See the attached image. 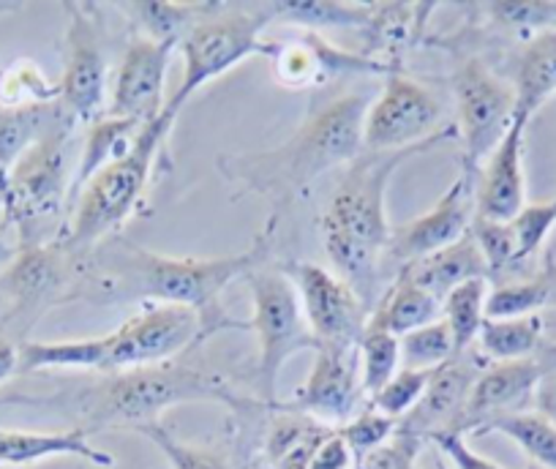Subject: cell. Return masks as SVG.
<instances>
[{
  "label": "cell",
  "mask_w": 556,
  "mask_h": 469,
  "mask_svg": "<svg viewBox=\"0 0 556 469\" xmlns=\"http://www.w3.org/2000/svg\"><path fill=\"white\" fill-rule=\"evenodd\" d=\"M434 9L429 3H374L371 23L363 30L366 47L361 52L393 74H401L406 68V52L424 39Z\"/></svg>",
  "instance_id": "603a6c76"
},
{
  "label": "cell",
  "mask_w": 556,
  "mask_h": 469,
  "mask_svg": "<svg viewBox=\"0 0 556 469\" xmlns=\"http://www.w3.org/2000/svg\"><path fill=\"white\" fill-rule=\"evenodd\" d=\"M453 137L456 126L447 124L437 137L404 151H363L328 197V205L319 218L325 254L333 263V274L341 276L366 303L368 317L393 281V268H390L393 227L388 221L390 180L401 164L429 153L431 148Z\"/></svg>",
  "instance_id": "7a4b0ae2"
},
{
  "label": "cell",
  "mask_w": 556,
  "mask_h": 469,
  "mask_svg": "<svg viewBox=\"0 0 556 469\" xmlns=\"http://www.w3.org/2000/svg\"><path fill=\"white\" fill-rule=\"evenodd\" d=\"M431 375H434V371L404 369V366H401L393 375V380H390L382 391H377L368 398V404L399 423V420H404L406 415L417 407V402L424 398L426 388H429L431 382Z\"/></svg>",
  "instance_id": "ab89813d"
},
{
  "label": "cell",
  "mask_w": 556,
  "mask_h": 469,
  "mask_svg": "<svg viewBox=\"0 0 556 469\" xmlns=\"http://www.w3.org/2000/svg\"><path fill=\"white\" fill-rule=\"evenodd\" d=\"M510 224L518 241V263H527L545 246L548 234L556 229V197L548 202H532V205L527 202Z\"/></svg>",
  "instance_id": "ee69618b"
},
{
  "label": "cell",
  "mask_w": 556,
  "mask_h": 469,
  "mask_svg": "<svg viewBox=\"0 0 556 469\" xmlns=\"http://www.w3.org/2000/svg\"><path fill=\"white\" fill-rule=\"evenodd\" d=\"M527 469H545V467H538V464H527Z\"/></svg>",
  "instance_id": "f5cc1de1"
},
{
  "label": "cell",
  "mask_w": 556,
  "mask_h": 469,
  "mask_svg": "<svg viewBox=\"0 0 556 469\" xmlns=\"http://www.w3.org/2000/svg\"><path fill=\"white\" fill-rule=\"evenodd\" d=\"M63 77L58 83V104L77 124H93L106 112L110 99V63H106L104 25L99 7L63 3Z\"/></svg>",
  "instance_id": "7c38bea8"
},
{
  "label": "cell",
  "mask_w": 556,
  "mask_h": 469,
  "mask_svg": "<svg viewBox=\"0 0 556 469\" xmlns=\"http://www.w3.org/2000/svg\"><path fill=\"white\" fill-rule=\"evenodd\" d=\"M361 382L363 393H366V402L377 391H382L390 380H393L395 371L401 369V344L399 335L388 333V330H371L366 328L361 344Z\"/></svg>",
  "instance_id": "8d00e7d4"
},
{
  "label": "cell",
  "mask_w": 556,
  "mask_h": 469,
  "mask_svg": "<svg viewBox=\"0 0 556 469\" xmlns=\"http://www.w3.org/2000/svg\"><path fill=\"white\" fill-rule=\"evenodd\" d=\"M510 85L516 90V117L532 124L545 101L556 96V28L518 41Z\"/></svg>",
  "instance_id": "cb8c5ba5"
},
{
  "label": "cell",
  "mask_w": 556,
  "mask_h": 469,
  "mask_svg": "<svg viewBox=\"0 0 556 469\" xmlns=\"http://www.w3.org/2000/svg\"><path fill=\"white\" fill-rule=\"evenodd\" d=\"M50 458H79L93 467L112 469L115 456L90 442L79 429L68 431H20L0 429V469H23Z\"/></svg>",
  "instance_id": "7402d4cb"
},
{
  "label": "cell",
  "mask_w": 556,
  "mask_h": 469,
  "mask_svg": "<svg viewBox=\"0 0 556 469\" xmlns=\"http://www.w3.org/2000/svg\"><path fill=\"white\" fill-rule=\"evenodd\" d=\"M265 61L270 63L273 77L278 85L290 90L303 88H323L333 77L341 74H377V77H390V68L382 63L371 61L357 50H344L325 39L323 34H308L303 30L298 39L290 41H270Z\"/></svg>",
  "instance_id": "ac0fdd59"
},
{
  "label": "cell",
  "mask_w": 556,
  "mask_h": 469,
  "mask_svg": "<svg viewBox=\"0 0 556 469\" xmlns=\"http://www.w3.org/2000/svg\"><path fill=\"white\" fill-rule=\"evenodd\" d=\"M456 99V137L462 140V169L478 175L516 117V90L485 58L458 55L451 74Z\"/></svg>",
  "instance_id": "8fae6325"
},
{
  "label": "cell",
  "mask_w": 556,
  "mask_h": 469,
  "mask_svg": "<svg viewBox=\"0 0 556 469\" xmlns=\"http://www.w3.org/2000/svg\"><path fill=\"white\" fill-rule=\"evenodd\" d=\"M0 207H3V200H0ZM14 257H17V249L9 246L7 238H3V232H0V268H7Z\"/></svg>",
  "instance_id": "c3c4849f"
},
{
  "label": "cell",
  "mask_w": 556,
  "mask_h": 469,
  "mask_svg": "<svg viewBox=\"0 0 556 469\" xmlns=\"http://www.w3.org/2000/svg\"><path fill=\"white\" fill-rule=\"evenodd\" d=\"M434 469H447V467H445V458H437V461H434Z\"/></svg>",
  "instance_id": "816d5d0a"
},
{
  "label": "cell",
  "mask_w": 556,
  "mask_h": 469,
  "mask_svg": "<svg viewBox=\"0 0 556 469\" xmlns=\"http://www.w3.org/2000/svg\"><path fill=\"white\" fill-rule=\"evenodd\" d=\"M424 451V442L395 431L390 442L371 451L368 456L357 458L355 469H417V456Z\"/></svg>",
  "instance_id": "f6af8a7d"
},
{
  "label": "cell",
  "mask_w": 556,
  "mask_h": 469,
  "mask_svg": "<svg viewBox=\"0 0 556 469\" xmlns=\"http://www.w3.org/2000/svg\"><path fill=\"white\" fill-rule=\"evenodd\" d=\"M117 12L128 20L131 34L162 45L180 47L191 28L213 9V3H162V0H137L117 3Z\"/></svg>",
  "instance_id": "f1b7e54d"
},
{
  "label": "cell",
  "mask_w": 556,
  "mask_h": 469,
  "mask_svg": "<svg viewBox=\"0 0 556 469\" xmlns=\"http://www.w3.org/2000/svg\"><path fill=\"white\" fill-rule=\"evenodd\" d=\"M79 301V257L58 238L17 249L0 270V339L23 344L28 330L63 303Z\"/></svg>",
  "instance_id": "30bf717a"
},
{
  "label": "cell",
  "mask_w": 556,
  "mask_h": 469,
  "mask_svg": "<svg viewBox=\"0 0 556 469\" xmlns=\"http://www.w3.org/2000/svg\"><path fill=\"white\" fill-rule=\"evenodd\" d=\"M445 106L431 88L406 77V72L384 77L382 90L368 104L363 124V151H404L440 135Z\"/></svg>",
  "instance_id": "4fadbf2b"
},
{
  "label": "cell",
  "mask_w": 556,
  "mask_h": 469,
  "mask_svg": "<svg viewBox=\"0 0 556 469\" xmlns=\"http://www.w3.org/2000/svg\"><path fill=\"white\" fill-rule=\"evenodd\" d=\"M200 346V319L184 306L142 303L137 314L106 335L72 341H23L17 375L39 371H115L173 364L180 352Z\"/></svg>",
  "instance_id": "5b68a950"
},
{
  "label": "cell",
  "mask_w": 556,
  "mask_h": 469,
  "mask_svg": "<svg viewBox=\"0 0 556 469\" xmlns=\"http://www.w3.org/2000/svg\"><path fill=\"white\" fill-rule=\"evenodd\" d=\"M371 101L363 93H341L323 101L276 148L227 153L218 159V173L235 191L260 194L270 205V221H281L298 200L308 194L325 173L350 167L363 153V124Z\"/></svg>",
  "instance_id": "3957f363"
},
{
  "label": "cell",
  "mask_w": 556,
  "mask_h": 469,
  "mask_svg": "<svg viewBox=\"0 0 556 469\" xmlns=\"http://www.w3.org/2000/svg\"><path fill=\"white\" fill-rule=\"evenodd\" d=\"M551 259L534 279L513 281L489 290L485 297V319H518L540 314L551 303Z\"/></svg>",
  "instance_id": "e575fe53"
},
{
  "label": "cell",
  "mask_w": 556,
  "mask_h": 469,
  "mask_svg": "<svg viewBox=\"0 0 556 469\" xmlns=\"http://www.w3.org/2000/svg\"><path fill=\"white\" fill-rule=\"evenodd\" d=\"M12 377V364H9V358L0 352V385Z\"/></svg>",
  "instance_id": "681fc988"
},
{
  "label": "cell",
  "mask_w": 556,
  "mask_h": 469,
  "mask_svg": "<svg viewBox=\"0 0 556 469\" xmlns=\"http://www.w3.org/2000/svg\"><path fill=\"white\" fill-rule=\"evenodd\" d=\"M399 274H406L417 287H424L440 301H445V295H451L456 287L467 284V281L489 279V268H485V259L475 243L472 232L458 238L451 246L429 254V257L406 265Z\"/></svg>",
  "instance_id": "d4e9b609"
},
{
  "label": "cell",
  "mask_w": 556,
  "mask_h": 469,
  "mask_svg": "<svg viewBox=\"0 0 556 469\" xmlns=\"http://www.w3.org/2000/svg\"><path fill=\"white\" fill-rule=\"evenodd\" d=\"M20 404L55 409L72 420V429L88 436L99 431L128 429L162 423V415L180 404L211 402L224 404L232 415H245L260 407L256 396H243L216 371L194 369L186 364L142 366V369L101 375L96 380L63 388L45 398H14Z\"/></svg>",
  "instance_id": "277c9868"
},
{
  "label": "cell",
  "mask_w": 556,
  "mask_h": 469,
  "mask_svg": "<svg viewBox=\"0 0 556 469\" xmlns=\"http://www.w3.org/2000/svg\"><path fill=\"white\" fill-rule=\"evenodd\" d=\"M278 224L267 218L254 243L227 257H169L151 252L128 238L112 234L79 257V301L90 303H164L184 306L200 319V344L222 333L251 330L224 306V292L238 279L267 263Z\"/></svg>",
  "instance_id": "6da1fadb"
},
{
  "label": "cell",
  "mask_w": 556,
  "mask_h": 469,
  "mask_svg": "<svg viewBox=\"0 0 556 469\" xmlns=\"http://www.w3.org/2000/svg\"><path fill=\"white\" fill-rule=\"evenodd\" d=\"M374 3H344V0H287L278 3V23L295 25L308 34L330 28L366 30L371 23Z\"/></svg>",
  "instance_id": "1f68e13d"
},
{
  "label": "cell",
  "mask_w": 556,
  "mask_h": 469,
  "mask_svg": "<svg viewBox=\"0 0 556 469\" xmlns=\"http://www.w3.org/2000/svg\"><path fill=\"white\" fill-rule=\"evenodd\" d=\"M551 281H554V290H551V303H548V306L556 308V265H554V259H551Z\"/></svg>",
  "instance_id": "f907efd6"
},
{
  "label": "cell",
  "mask_w": 556,
  "mask_h": 469,
  "mask_svg": "<svg viewBox=\"0 0 556 469\" xmlns=\"http://www.w3.org/2000/svg\"><path fill=\"white\" fill-rule=\"evenodd\" d=\"M395 429H399V423H395L393 418H388V415H382L379 409H374L371 404L366 402V409H361L355 418L346 420V423L336 431H339V436L344 440V445L350 447V453L357 461V458L368 456L371 451L382 447L384 442H390Z\"/></svg>",
  "instance_id": "7bdbcfd3"
},
{
  "label": "cell",
  "mask_w": 556,
  "mask_h": 469,
  "mask_svg": "<svg viewBox=\"0 0 556 469\" xmlns=\"http://www.w3.org/2000/svg\"><path fill=\"white\" fill-rule=\"evenodd\" d=\"M485 297H489V279H472L456 287L442 301V319L453 333L456 355L472 350L475 341H478L485 322Z\"/></svg>",
  "instance_id": "836d02e7"
},
{
  "label": "cell",
  "mask_w": 556,
  "mask_h": 469,
  "mask_svg": "<svg viewBox=\"0 0 556 469\" xmlns=\"http://www.w3.org/2000/svg\"><path fill=\"white\" fill-rule=\"evenodd\" d=\"M137 434L153 442L173 469H232L222 453L211 451V447L186 445L164 423L142 426V429H137Z\"/></svg>",
  "instance_id": "60d3db41"
},
{
  "label": "cell",
  "mask_w": 556,
  "mask_h": 469,
  "mask_svg": "<svg viewBox=\"0 0 556 469\" xmlns=\"http://www.w3.org/2000/svg\"><path fill=\"white\" fill-rule=\"evenodd\" d=\"M475 14H483L491 28L513 34L518 41L556 28V3L548 0H502L478 7Z\"/></svg>",
  "instance_id": "d590c367"
},
{
  "label": "cell",
  "mask_w": 556,
  "mask_h": 469,
  "mask_svg": "<svg viewBox=\"0 0 556 469\" xmlns=\"http://www.w3.org/2000/svg\"><path fill=\"white\" fill-rule=\"evenodd\" d=\"M273 420L265 434V458L273 469H308L323 442L336 429L298 413L270 409Z\"/></svg>",
  "instance_id": "4316f807"
},
{
  "label": "cell",
  "mask_w": 556,
  "mask_h": 469,
  "mask_svg": "<svg viewBox=\"0 0 556 469\" xmlns=\"http://www.w3.org/2000/svg\"><path fill=\"white\" fill-rule=\"evenodd\" d=\"M545 341V317L532 314V317L518 319H485L483 330L478 335L480 355L491 364L500 360H527L534 358Z\"/></svg>",
  "instance_id": "4dcf8cb0"
},
{
  "label": "cell",
  "mask_w": 556,
  "mask_h": 469,
  "mask_svg": "<svg viewBox=\"0 0 556 469\" xmlns=\"http://www.w3.org/2000/svg\"><path fill=\"white\" fill-rule=\"evenodd\" d=\"M485 364L489 360L472 346V350L462 352V355L447 360L445 366L434 369L424 398L417 402V407L404 420H399L395 431L424 442V445H429L431 436L442 434V431H458L469 402V391H472L475 380H478Z\"/></svg>",
  "instance_id": "d6986e66"
},
{
  "label": "cell",
  "mask_w": 556,
  "mask_h": 469,
  "mask_svg": "<svg viewBox=\"0 0 556 469\" xmlns=\"http://www.w3.org/2000/svg\"><path fill=\"white\" fill-rule=\"evenodd\" d=\"M401 364L404 369H426L434 371L445 366L447 360L456 358V346H453V333L445 319L424 325V328L412 330L401 335Z\"/></svg>",
  "instance_id": "74e56055"
},
{
  "label": "cell",
  "mask_w": 556,
  "mask_h": 469,
  "mask_svg": "<svg viewBox=\"0 0 556 469\" xmlns=\"http://www.w3.org/2000/svg\"><path fill=\"white\" fill-rule=\"evenodd\" d=\"M540 380V360H500L485 364L469 391L467 409L458 431L462 434H478L485 423L510 413H523L534 398V388Z\"/></svg>",
  "instance_id": "44dd1931"
},
{
  "label": "cell",
  "mask_w": 556,
  "mask_h": 469,
  "mask_svg": "<svg viewBox=\"0 0 556 469\" xmlns=\"http://www.w3.org/2000/svg\"><path fill=\"white\" fill-rule=\"evenodd\" d=\"M142 129L134 121H126V117H112L101 115L99 121L88 124V131H85L83 140V153H79V164L72 175V191H68V211L77 202L79 191L88 186V180L93 175H99L106 164H112L115 159H121L123 153L131 148L134 137Z\"/></svg>",
  "instance_id": "83f0119b"
},
{
  "label": "cell",
  "mask_w": 556,
  "mask_h": 469,
  "mask_svg": "<svg viewBox=\"0 0 556 469\" xmlns=\"http://www.w3.org/2000/svg\"><path fill=\"white\" fill-rule=\"evenodd\" d=\"M58 85H52L34 61H14L0 68V104L41 106L55 104Z\"/></svg>",
  "instance_id": "f35d334b"
},
{
  "label": "cell",
  "mask_w": 556,
  "mask_h": 469,
  "mask_svg": "<svg viewBox=\"0 0 556 469\" xmlns=\"http://www.w3.org/2000/svg\"><path fill=\"white\" fill-rule=\"evenodd\" d=\"M469 232H472L475 243H478L480 254H483L489 279L518 265V241L510 221H491V218L475 216Z\"/></svg>",
  "instance_id": "b9f144b4"
},
{
  "label": "cell",
  "mask_w": 556,
  "mask_h": 469,
  "mask_svg": "<svg viewBox=\"0 0 556 469\" xmlns=\"http://www.w3.org/2000/svg\"><path fill=\"white\" fill-rule=\"evenodd\" d=\"M245 287L251 292V317L249 325L256 335V366L254 388L256 402L267 409H276L278 377L281 369L295 358L298 352L317 350L312 328L303 314L301 297L295 284L281 268L260 265L245 276Z\"/></svg>",
  "instance_id": "9c48e42d"
},
{
  "label": "cell",
  "mask_w": 556,
  "mask_h": 469,
  "mask_svg": "<svg viewBox=\"0 0 556 469\" xmlns=\"http://www.w3.org/2000/svg\"><path fill=\"white\" fill-rule=\"evenodd\" d=\"M295 284L303 314L312 328L314 341L330 346H357L368 325L366 303L333 270L314 263L278 265Z\"/></svg>",
  "instance_id": "5bb4252c"
},
{
  "label": "cell",
  "mask_w": 556,
  "mask_h": 469,
  "mask_svg": "<svg viewBox=\"0 0 556 469\" xmlns=\"http://www.w3.org/2000/svg\"><path fill=\"white\" fill-rule=\"evenodd\" d=\"M175 47L131 34L115 68L104 115L146 126L167 110V74Z\"/></svg>",
  "instance_id": "2e32d148"
},
{
  "label": "cell",
  "mask_w": 556,
  "mask_h": 469,
  "mask_svg": "<svg viewBox=\"0 0 556 469\" xmlns=\"http://www.w3.org/2000/svg\"><path fill=\"white\" fill-rule=\"evenodd\" d=\"M278 23V3H213L211 12L180 41L184 77L167 104L184 112L186 101L249 58H267L265 30Z\"/></svg>",
  "instance_id": "ba28073f"
},
{
  "label": "cell",
  "mask_w": 556,
  "mask_h": 469,
  "mask_svg": "<svg viewBox=\"0 0 556 469\" xmlns=\"http://www.w3.org/2000/svg\"><path fill=\"white\" fill-rule=\"evenodd\" d=\"M527 129L529 121L513 117L507 135L478 169L475 216L491 218V221H513L523 211L527 205V173H523Z\"/></svg>",
  "instance_id": "ffe728a7"
},
{
  "label": "cell",
  "mask_w": 556,
  "mask_h": 469,
  "mask_svg": "<svg viewBox=\"0 0 556 469\" xmlns=\"http://www.w3.org/2000/svg\"><path fill=\"white\" fill-rule=\"evenodd\" d=\"M63 115L68 112L58 101L41 106L0 104V180L7 178L14 162Z\"/></svg>",
  "instance_id": "f546056e"
},
{
  "label": "cell",
  "mask_w": 556,
  "mask_h": 469,
  "mask_svg": "<svg viewBox=\"0 0 556 469\" xmlns=\"http://www.w3.org/2000/svg\"><path fill=\"white\" fill-rule=\"evenodd\" d=\"M366 398L361 382V352L357 346H330L319 344L314 350V364L306 382L292 393V398H281L276 409L298 413L314 418L317 423L341 429L346 420L361 413V402Z\"/></svg>",
  "instance_id": "9a60e30c"
},
{
  "label": "cell",
  "mask_w": 556,
  "mask_h": 469,
  "mask_svg": "<svg viewBox=\"0 0 556 469\" xmlns=\"http://www.w3.org/2000/svg\"><path fill=\"white\" fill-rule=\"evenodd\" d=\"M431 442H434L437 453H440L445 461H451L456 469H505L500 467V464L491 461V458L475 453L472 447H469L467 434H462V431H442V434L431 436Z\"/></svg>",
  "instance_id": "7dc6e473"
},
{
  "label": "cell",
  "mask_w": 556,
  "mask_h": 469,
  "mask_svg": "<svg viewBox=\"0 0 556 469\" xmlns=\"http://www.w3.org/2000/svg\"><path fill=\"white\" fill-rule=\"evenodd\" d=\"M534 358L540 360V380L532 398L534 413L556 423V341H543Z\"/></svg>",
  "instance_id": "bcb514c9"
},
{
  "label": "cell",
  "mask_w": 556,
  "mask_h": 469,
  "mask_svg": "<svg viewBox=\"0 0 556 469\" xmlns=\"http://www.w3.org/2000/svg\"><path fill=\"white\" fill-rule=\"evenodd\" d=\"M178 115L180 110L167 104V110L156 121L137 131L131 148L121 159L106 164L79 191L61 238L72 252H88L112 234H121L128 218L146 211L151 178L156 173L164 148H167Z\"/></svg>",
  "instance_id": "8992f818"
},
{
  "label": "cell",
  "mask_w": 556,
  "mask_h": 469,
  "mask_svg": "<svg viewBox=\"0 0 556 469\" xmlns=\"http://www.w3.org/2000/svg\"><path fill=\"white\" fill-rule=\"evenodd\" d=\"M478 434H502L516 442L529 456V464L556 469V423L540 413H510L485 423Z\"/></svg>",
  "instance_id": "d6a6232c"
},
{
  "label": "cell",
  "mask_w": 556,
  "mask_h": 469,
  "mask_svg": "<svg viewBox=\"0 0 556 469\" xmlns=\"http://www.w3.org/2000/svg\"><path fill=\"white\" fill-rule=\"evenodd\" d=\"M77 121L63 115L52 124L23 156L14 162L7 178L0 180V200L7 224L17 229L20 249L41 246L63 238L66 224L61 221L68 211L72 191V148Z\"/></svg>",
  "instance_id": "52a82bcc"
},
{
  "label": "cell",
  "mask_w": 556,
  "mask_h": 469,
  "mask_svg": "<svg viewBox=\"0 0 556 469\" xmlns=\"http://www.w3.org/2000/svg\"><path fill=\"white\" fill-rule=\"evenodd\" d=\"M475 218V175L458 173L431 211L393 227L390 234V268L393 276L406 265L451 246L469 232Z\"/></svg>",
  "instance_id": "e0dca14e"
},
{
  "label": "cell",
  "mask_w": 556,
  "mask_h": 469,
  "mask_svg": "<svg viewBox=\"0 0 556 469\" xmlns=\"http://www.w3.org/2000/svg\"><path fill=\"white\" fill-rule=\"evenodd\" d=\"M442 319V301L417 287L406 274H395L388 290L382 292L379 303L374 306L366 328L388 330L393 335H406L424 325Z\"/></svg>",
  "instance_id": "484cf974"
}]
</instances>
